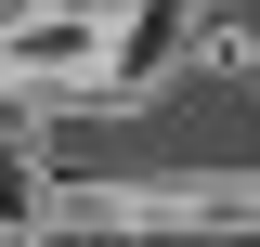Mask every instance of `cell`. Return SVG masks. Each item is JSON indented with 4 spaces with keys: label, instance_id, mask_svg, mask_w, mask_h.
<instances>
[{
    "label": "cell",
    "instance_id": "6da1fadb",
    "mask_svg": "<svg viewBox=\"0 0 260 247\" xmlns=\"http://www.w3.org/2000/svg\"><path fill=\"white\" fill-rule=\"evenodd\" d=\"M78 78H117V26H104L91 0L0 13V91H78Z\"/></svg>",
    "mask_w": 260,
    "mask_h": 247
}]
</instances>
